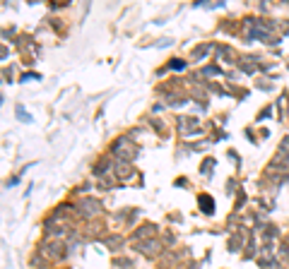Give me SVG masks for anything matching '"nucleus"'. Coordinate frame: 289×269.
<instances>
[{
    "mask_svg": "<svg viewBox=\"0 0 289 269\" xmlns=\"http://www.w3.org/2000/svg\"><path fill=\"white\" fill-rule=\"evenodd\" d=\"M137 250H140V252H147V255H154V252H159V243H157V240H147V243H140V245H137Z\"/></svg>",
    "mask_w": 289,
    "mask_h": 269,
    "instance_id": "nucleus-3",
    "label": "nucleus"
},
{
    "mask_svg": "<svg viewBox=\"0 0 289 269\" xmlns=\"http://www.w3.org/2000/svg\"><path fill=\"white\" fill-rule=\"evenodd\" d=\"M17 116H19V120H25V123L27 120H32V116H27V111L22 109V106H17Z\"/></svg>",
    "mask_w": 289,
    "mask_h": 269,
    "instance_id": "nucleus-5",
    "label": "nucleus"
},
{
    "mask_svg": "<svg viewBox=\"0 0 289 269\" xmlns=\"http://www.w3.org/2000/svg\"><path fill=\"white\" fill-rule=\"evenodd\" d=\"M198 202H200V209H205V214H214V200L210 195H200Z\"/></svg>",
    "mask_w": 289,
    "mask_h": 269,
    "instance_id": "nucleus-2",
    "label": "nucleus"
},
{
    "mask_svg": "<svg viewBox=\"0 0 289 269\" xmlns=\"http://www.w3.org/2000/svg\"><path fill=\"white\" fill-rule=\"evenodd\" d=\"M280 151H289V137H287V140H282V144H280Z\"/></svg>",
    "mask_w": 289,
    "mask_h": 269,
    "instance_id": "nucleus-7",
    "label": "nucleus"
},
{
    "mask_svg": "<svg viewBox=\"0 0 289 269\" xmlns=\"http://www.w3.org/2000/svg\"><path fill=\"white\" fill-rule=\"evenodd\" d=\"M102 211V204L97 200H82L80 202V214L82 217H94V214H99Z\"/></svg>",
    "mask_w": 289,
    "mask_h": 269,
    "instance_id": "nucleus-1",
    "label": "nucleus"
},
{
    "mask_svg": "<svg viewBox=\"0 0 289 269\" xmlns=\"http://www.w3.org/2000/svg\"><path fill=\"white\" fill-rule=\"evenodd\" d=\"M152 231H157V228L154 226H142L140 231H137V235H140V238H142V235H152Z\"/></svg>",
    "mask_w": 289,
    "mask_h": 269,
    "instance_id": "nucleus-4",
    "label": "nucleus"
},
{
    "mask_svg": "<svg viewBox=\"0 0 289 269\" xmlns=\"http://www.w3.org/2000/svg\"><path fill=\"white\" fill-rule=\"evenodd\" d=\"M169 67L171 70H181V67H186V63H181V60H171Z\"/></svg>",
    "mask_w": 289,
    "mask_h": 269,
    "instance_id": "nucleus-6",
    "label": "nucleus"
}]
</instances>
